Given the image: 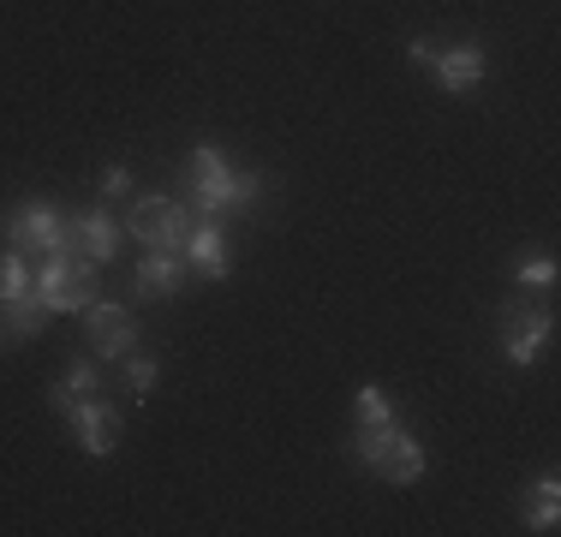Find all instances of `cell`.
Returning <instances> with one entry per match:
<instances>
[{
  "label": "cell",
  "mask_w": 561,
  "mask_h": 537,
  "mask_svg": "<svg viewBox=\"0 0 561 537\" xmlns=\"http://www.w3.org/2000/svg\"><path fill=\"white\" fill-rule=\"evenodd\" d=\"M556 275H561L556 258H519V263H514V281H519V287H531V293H550Z\"/></svg>",
  "instance_id": "18"
},
{
  "label": "cell",
  "mask_w": 561,
  "mask_h": 537,
  "mask_svg": "<svg viewBox=\"0 0 561 537\" xmlns=\"http://www.w3.org/2000/svg\"><path fill=\"white\" fill-rule=\"evenodd\" d=\"M185 251H144L138 263V299H173L185 287Z\"/></svg>",
  "instance_id": "9"
},
{
  "label": "cell",
  "mask_w": 561,
  "mask_h": 537,
  "mask_svg": "<svg viewBox=\"0 0 561 537\" xmlns=\"http://www.w3.org/2000/svg\"><path fill=\"white\" fill-rule=\"evenodd\" d=\"M377 478H389V483H400V490H407V483H419V478H424V448H419V442L407 436V430H400V436L389 442V454H382Z\"/></svg>",
  "instance_id": "12"
},
{
  "label": "cell",
  "mask_w": 561,
  "mask_h": 537,
  "mask_svg": "<svg viewBox=\"0 0 561 537\" xmlns=\"http://www.w3.org/2000/svg\"><path fill=\"white\" fill-rule=\"evenodd\" d=\"M31 293L48 311H84V305H96V263L78 258L72 245H55V251H43V268L31 275Z\"/></svg>",
  "instance_id": "2"
},
{
  "label": "cell",
  "mask_w": 561,
  "mask_h": 537,
  "mask_svg": "<svg viewBox=\"0 0 561 537\" xmlns=\"http://www.w3.org/2000/svg\"><path fill=\"white\" fill-rule=\"evenodd\" d=\"M7 239H12V251H24V258H43V251L66 245V215L48 209V204H24V209H12Z\"/></svg>",
  "instance_id": "5"
},
{
  "label": "cell",
  "mask_w": 561,
  "mask_h": 537,
  "mask_svg": "<svg viewBox=\"0 0 561 537\" xmlns=\"http://www.w3.org/2000/svg\"><path fill=\"white\" fill-rule=\"evenodd\" d=\"M400 436L394 419H382V424H358V436H353V460L365 466V472H377L382 466V454H389V442Z\"/></svg>",
  "instance_id": "14"
},
{
  "label": "cell",
  "mask_w": 561,
  "mask_h": 537,
  "mask_svg": "<svg viewBox=\"0 0 561 537\" xmlns=\"http://www.w3.org/2000/svg\"><path fill=\"white\" fill-rule=\"evenodd\" d=\"M84 395H96V365H90V358H72V370H66L60 382L48 388V407L66 412L72 400H84Z\"/></svg>",
  "instance_id": "13"
},
{
  "label": "cell",
  "mask_w": 561,
  "mask_h": 537,
  "mask_svg": "<svg viewBox=\"0 0 561 537\" xmlns=\"http://www.w3.org/2000/svg\"><path fill=\"white\" fill-rule=\"evenodd\" d=\"M407 60H412V66H431V60H436V48L424 43V36H412V43H407Z\"/></svg>",
  "instance_id": "22"
},
{
  "label": "cell",
  "mask_w": 561,
  "mask_h": 537,
  "mask_svg": "<svg viewBox=\"0 0 561 537\" xmlns=\"http://www.w3.org/2000/svg\"><path fill=\"white\" fill-rule=\"evenodd\" d=\"M556 514H561V483L550 472V478H538V490H531V502H526V526L531 532H556Z\"/></svg>",
  "instance_id": "16"
},
{
  "label": "cell",
  "mask_w": 561,
  "mask_h": 537,
  "mask_svg": "<svg viewBox=\"0 0 561 537\" xmlns=\"http://www.w3.org/2000/svg\"><path fill=\"white\" fill-rule=\"evenodd\" d=\"M353 412H358V424H382V419H394V400L382 388H358Z\"/></svg>",
  "instance_id": "19"
},
{
  "label": "cell",
  "mask_w": 561,
  "mask_h": 537,
  "mask_svg": "<svg viewBox=\"0 0 561 537\" xmlns=\"http://www.w3.org/2000/svg\"><path fill=\"white\" fill-rule=\"evenodd\" d=\"M156 376H162V370H156V358H138V353H126V388H131V395H156Z\"/></svg>",
  "instance_id": "20"
},
{
  "label": "cell",
  "mask_w": 561,
  "mask_h": 537,
  "mask_svg": "<svg viewBox=\"0 0 561 537\" xmlns=\"http://www.w3.org/2000/svg\"><path fill=\"white\" fill-rule=\"evenodd\" d=\"M257 192H263L257 173H233L216 144H197V150H192V209L197 215L221 221L227 209H251V204H257Z\"/></svg>",
  "instance_id": "1"
},
{
  "label": "cell",
  "mask_w": 561,
  "mask_h": 537,
  "mask_svg": "<svg viewBox=\"0 0 561 537\" xmlns=\"http://www.w3.org/2000/svg\"><path fill=\"white\" fill-rule=\"evenodd\" d=\"M102 192H108V197H126V192H131V173L119 168V161H114L108 173H102Z\"/></svg>",
  "instance_id": "21"
},
{
  "label": "cell",
  "mask_w": 561,
  "mask_h": 537,
  "mask_svg": "<svg viewBox=\"0 0 561 537\" xmlns=\"http://www.w3.org/2000/svg\"><path fill=\"white\" fill-rule=\"evenodd\" d=\"M550 334H556V317H550V311H526L519 299L502 305V353H507V365L531 370Z\"/></svg>",
  "instance_id": "4"
},
{
  "label": "cell",
  "mask_w": 561,
  "mask_h": 537,
  "mask_svg": "<svg viewBox=\"0 0 561 537\" xmlns=\"http://www.w3.org/2000/svg\"><path fill=\"white\" fill-rule=\"evenodd\" d=\"M185 263H192L197 275H209V281H227V233L209 221V215L192 227V239H185Z\"/></svg>",
  "instance_id": "11"
},
{
  "label": "cell",
  "mask_w": 561,
  "mask_h": 537,
  "mask_svg": "<svg viewBox=\"0 0 561 537\" xmlns=\"http://www.w3.org/2000/svg\"><path fill=\"white\" fill-rule=\"evenodd\" d=\"M66 245H78L90 263H114V251H119V227H114V215H102V209L72 215V221H66Z\"/></svg>",
  "instance_id": "8"
},
{
  "label": "cell",
  "mask_w": 561,
  "mask_h": 537,
  "mask_svg": "<svg viewBox=\"0 0 561 537\" xmlns=\"http://www.w3.org/2000/svg\"><path fill=\"white\" fill-rule=\"evenodd\" d=\"M84 329H90V346H96V358H126L131 341H138V329H131V311L126 305H84Z\"/></svg>",
  "instance_id": "7"
},
{
  "label": "cell",
  "mask_w": 561,
  "mask_h": 537,
  "mask_svg": "<svg viewBox=\"0 0 561 537\" xmlns=\"http://www.w3.org/2000/svg\"><path fill=\"white\" fill-rule=\"evenodd\" d=\"M436 78H443V90L448 96H466V90L478 84V78L490 72V60H484V48L478 43H460V48H436Z\"/></svg>",
  "instance_id": "10"
},
{
  "label": "cell",
  "mask_w": 561,
  "mask_h": 537,
  "mask_svg": "<svg viewBox=\"0 0 561 537\" xmlns=\"http://www.w3.org/2000/svg\"><path fill=\"white\" fill-rule=\"evenodd\" d=\"M24 293H31V263H24V251H7L0 258V305L24 299Z\"/></svg>",
  "instance_id": "17"
},
{
  "label": "cell",
  "mask_w": 561,
  "mask_h": 537,
  "mask_svg": "<svg viewBox=\"0 0 561 537\" xmlns=\"http://www.w3.org/2000/svg\"><path fill=\"white\" fill-rule=\"evenodd\" d=\"M66 424H72V436H78V448L84 454H96V460H108V454L119 448V412L108 407V400H72L66 407Z\"/></svg>",
  "instance_id": "6"
},
{
  "label": "cell",
  "mask_w": 561,
  "mask_h": 537,
  "mask_svg": "<svg viewBox=\"0 0 561 537\" xmlns=\"http://www.w3.org/2000/svg\"><path fill=\"white\" fill-rule=\"evenodd\" d=\"M131 239H144V251H185L192 239V209L173 204V197H144L126 221Z\"/></svg>",
  "instance_id": "3"
},
{
  "label": "cell",
  "mask_w": 561,
  "mask_h": 537,
  "mask_svg": "<svg viewBox=\"0 0 561 537\" xmlns=\"http://www.w3.org/2000/svg\"><path fill=\"white\" fill-rule=\"evenodd\" d=\"M0 311H7V334H12V341H36V334H43V317H48V305L36 299V293H24V299L0 305Z\"/></svg>",
  "instance_id": "15"
}]
</instances>
